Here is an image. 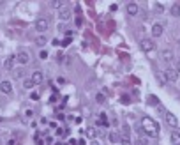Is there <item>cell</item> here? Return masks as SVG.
I'll return each mask as SVG.
<instances>
[{
  "label": "cell",
  "mask_w": 180,
  "mask_h": 145,
  "mask_svg": "<svg viewBox=\"0 0 180 145\" xmlns=\"http://www.w3.org/2000/svg\"><path fill=\"white\" fill-rule=\"evenodd\" d=\"M141 127H143V131L147 133V136L157 138V135H159V126H157L155 120H152L150 117H143V119H141Z\"/></svg>",
  "instance_id": "obj_1"
},
{
  "label": "cell",
  "mask_w": 180,
  "mask_h": 145,
  "mask_svg": "<svg viewBox=\"0 0 180 145\" xmlns=\"http://www.w3.org/2000/svg\"><path fill=\"white\" fill-rule=\"evenodd\" d=\"M120 142H122V145H132V142H131V136H129V127H127V126H124V127H122V136H120Z\"/></svg>",
  "instance_id": "obj_2"
},
{
  "label": "cell",
  "mask_w": 180,
  "mask_h": 145,
  "mask_svg": "<svg viewBox=\"0 0 180 145\" xmlns=\"http://www.w3.org/2000/svg\"><path fill=\"white\" fill-rule=\"evenodd\" d=\"M35 30L37 32H46L48 30V20L46 18H39L35 21Z\"/></svg>",
  "instance_id": "obj_3"
},
{
  "label": "cell",
  "mask_w": 180,
  "mask_h": 145,
  "mask_svg": "<svg viewBox=\"0 0 180 145\" xmlns=\"http://www.w3.org/2000/svg\"><path fill=\"white\" fill-rule=\"evenodd\" d=\"M140 46H141V50H143V52H152V50L155 48V44H154L152 39H143V41L140 42Z\"/></svg>",
  "instance_id": "obj_4"
},
{
  "label": "cell",
  "mask_w": 180,
  "mask_h": 145,
  "mask_svg": "<svg viewBox=\"0 0 180 145\" xmlns=\"http://www.w3.org/2000/svg\"><path fill=\"white\" fill-rule=\"evenodd\" d=\"M164 119H166V124L171 126V127H177V126H178L177 117H175L173 113H170V112H166V113H164Z\"/></svg>",
  "instance_id": "obj_5"
},
{
  "label": "cell",
  "mask_w": 180,
  "mask_h": 145,
  "mask_svg": "<svg viewBox=\"0 0 180 145\" xmlns=\"http://www.w3.org/2000/svg\"><path fill=\"white\" fill-rule=\"evenodd\" d=\"M125 11H127V14H131V16H136V14H138V11H140V7H138V4L129 2V4H127V7H125Z\"/></svg>",
  "instance_id": "obj_6"
},
{
  "label": "cell",
  "mask_w": 180,
  "mask_h": 145,
  "mask_svg": "<svg viewBox=\"0 0 180 145\" xmlns=\"http://www.w3.org/2000/svg\"><path fill=\"white\" fill-rule=\"evenodd\" d=\"M71 16H72V12H71V9H67V7H64V9H60V12H58V18L62 21H67V20H71Z\"/></svg>",
  "instance_id": "obj_7"
},
{
  "label": "cell",
  "mask_w": 180,
  "mask_h": 145,
  "mask_svg": "<svg viewBox=\"0 0 180 145\" xmlns=\"http://www.w3.org/2000/svg\"><path fill=\"white\" fill-rule=\"evenodd\" d=\"M0 92H2V94H11V92H12V85H11V82L5 80V82L0 83Z\"/></svg>",
  "instance_id": "obj_8"
},
{
  "label": "cell",
  "mask_w": 180,
  "mask_h": 145,
  "mask_svg": "<svg viewBox=\"0 0 180 145\" xmlns=\"http://www.w3.org/2000/svg\"><path fill=\"white\" fill-rule=\"evenodd\" d=\"M164 74H166V78H168L170 82H177V80H178V72L175 71V69H166Z\"/></svg>",
  "instance_id": "obj_9"
},
{
  "label": "cell",
  "mask_w": 180,
  "mask_h": 145,
  "mask_svg": "<svg viewBox=\"0 0 180 145\" xmlns=\"http://www.w3.org/2000/svg\"><path fill=\"white\" fill-rule=\"evenodd\" d=\"M14 62H16V57H14V55H9V57L4 60V67H5L7 71H11V69H12V66H14Z\"/></svg>",
  "instance_id": "obj_10"
},
{
  "label": "cell",
  "mask_w": 180,
  "mask_h": 145,
  "mask_svg": "<svg viewBox=\"0 0 180 145\" xmlns=\"http://www.w3.org/2000/svg\"><path fill=\"white\" fill-rule=\"evenodd\" d=\"M30 80L34 82V85H39V83H42L44 76H42V72H41V71H34V74H32V78H30Z\"/></svg>",
  "instance_id": "obj_11"
},
{
  "label": "cell",
  "mask_w": 180,
  "mask_h": 145,
  "mask_svg": "<svg viewBox=\"0 0 180 145\" xmlns=\"http://www.w3.org/2000/svg\"><path fill=\"white\" fill-rule=\"evenodd\" d=\"M16 59H18V62H20V64H28L30 55H28L27 52H20V55H18Z\"/></svg>",
  "instance_id": "obj_12"
},
{
  "label": "cell",
  "mask_w": 180,
  "mask_h": 145,
  "mask_svg": "<svg viewBox=\"0 0 180 145\" xmlns=\"http://www.w3.org/2000/svg\"><path fill=\"white\" fill-rule=\"evenodd\" d=\"M162 30H164L162 25H161V23H155V25L152 27V35H154V37H159L161 34H162Z\"/></svg>",
  "instance_id": "obj_13"
},
{
  "label": "cell",
  "mask_w": 180,
  "mask_h": 145,
  "mask_svg": "<svg viewBox=\"0 0 180 145\" xmlns=\"http://www.w3.org/2000/svg\"><path fill=\"white\" fill-rule=\"evenodd\" d=\"M171 145H180V131L171 133Z\"/></svg>",
  "instance_id": "obj_14"
},
{
  "label": "cell",
  "mask_w": 180,
  "mask_h": 145,
  "mask_svg": "<svg viewBox=\"0 0 180 145\" xmlns=\"http://www.w3.org/2000/svg\"><path fill=\"white\" fill-rule=\"evenodd\" d=\"M161 55H162V60H166V62H171V60H173V53H171V50H164Z\"/></svg>",
  "instance_id": "obj_15"
},
{
  "label": "cell",
  "mask_w": 180,
  "mask_h": 145,
  "mask_svg": "<svg viewBox=\"0 0 180 145\" xmlns=\"http://www.w3.org/2000/svg\"><path fill=\"white\" fill-rule=\"evenodd\" d=\"M147 104H152V106H155V104H159V99H157L155 96H148V97H147Z\"/></svg>",
  "instance_id": "obj_16"
},
{
  "label": "cell",
  "mask_w": 180,
  "mask_h": 145,
  "mask_svg": "<svg viewBox=\"0 0 180 145\" xmlns=\"http://www.w3.org/2000/svg\"><path fill=\"white\" fill-rule=\"evenodd\" d=\"M46 42H48V39H46L44 35H39V37L35 39V44H37V46H44Z\"/></svg>",
  "instance_id": "obj_17"
},
{
  "label": "cell",
  "mask_w": 180,
  "mask_h": 145,
  "mask_svg": "<svg viewBox=\"0 0 180 145\" xmlns=\"http://www.w3.org/2000/svg\"><path fill=\"white\" fill-rule=\"evenodd\" d=\"M171 14H173V16H180V5L178 4H175V5L171 7Z\"/></svg>",
  "instance_id": "obj_18"
},
{
  "label": "cell",
  "mask_w": 180,
  "mask_h": 145,
  "mask_svg": "<svg viewBox=\"0 0 180 145\" xmlns=\"http://www.w3.org/2000/svg\"><path fill=\"white\" fill-rule=\"evenodd\" d=\"M157 78H159L161 85H164V83L168 82V78H166V74H164V72H159V74H157Z\"/></svg>",
  "instance_id": "obj_19"
},
{
  "label": "cell",
  "mask_w": 180,
  "mask_h": 145,
  "mask_svg": "<svg viewBox=\"0 0 180 145\" xmlns=\"http://www.w3.org/2000/svg\"><path fill=\"white\" fill-rule=\"evenodd\" d=\"M120 140V136L117 135V133H110V142H113V143H117Z\"/></svg>",
  "instance_id": "obj_20"
},
{
  "label": "cell",
  "mask_w": 180,
  "mask_h": 145,
  "mask_svg": "<svg viewBox=\"0 0 180 145\" xmlns=\"http://www.w3.org/2000/svg\"><path fill=\"white\" fill-rule=\"evenodd\" d=\"M64 5V2L62 0H55V2H51V7H55V9H58V7H62Z\"/></svg>",
  "instance_id": "obj_21"
},
{
  "label": "cell",
  "mask_w": 180,
  "mask_h": 145,
  "mask_svg": "<svg viewBox=\"0 0 180 145\" xmlns=\"http://www.w3.org/2000/svg\"><path fill=\"white\" fill-rule=\"evenodd\" d=\"M95 135H97V133H95L94 127H88V129H87V136H88V138H94Z\"/></svg>",
  "instance_id": "obj_22"
},
{
  "label": "cell",
  "mask_w": 180,
  "mask_h": 145,
  "mask_svg": "<svg viewBox=\"0 0 180 145\" xmlns=\"http://www.w3.org/2000/svg\"><path fill=\"white\" fill-rule=\"evenodd\" d=\"M67 133H69L67 129H62V127H58V129H57V135H58V136H67Z\"/></svg>",
  "instance_id": "obj_23"
},
{
  "label": "cell",
  "mask_w": 180,
  "mask_h": 145,
  "mask_svg": "<svg viewBox=\"0 0 180 145\" xmlns=\"http://www.w3.org/2000/svg\"><path fill=\"white\" fill-rule=\"evenodd\" d=\"M23 87H25V89H32V87H34V82H32V80H25V82H23Z\"/></svg>",
  "instance_id": "obj_24"
},
{
  "label": "cell",
  "mask_w": 180,
  "mask_h": 145,
  "mask_svg": "<svg viewBox=\"0 0 180 145\" xmlns=\"http://www.w3.org/2000/svg\"><path fill=\"white\" fill-rule=\"evenodd\" d=\"M120 103H122V104H129L131 103L129 96H122V97H120Z\"/></svg>",
  "instance_id": "obj_25"
},
{
  "label": "cell",
  "mask_w": 180,
  "mask_h": 145,
  "mask_svg": "<svg viewBox=\"0 0 180 145\" xmlns=\"http://www.w3.org/2000/svg\"><path fill=\"white\" fill-rule=\"evenodd\" d=\"M95 101H97L99 104H102L104 103V96H102V94H97V96H95Z\"/></svg>",
  "instance_id": "obj_26"
},
{
  "label": "cell",
  "mask_w": 180,
  "mask_h": 145,
  "mask_svg": "<svg viewBox=\"0 0 180 145\" xmlns=\"http://www.w3.org/2000/svg\"><path fill=\"white\" fill-rule=\"evenodd\" d=\"M60 44H62V46H69V44H71V37H65V39L60 42Z\"/></svg>",
  "instance_id": "obj_27"
},
{
  "label": "cell",
  "mask_w": 180,
  "mask_h": 145,
  "mask_svg": "<svg viewBox=\"0 0 180 145\" xmlns=\"http://www.w3.org/2000/svg\"><path fill=\"white\" fill-rule=\"evenodd\" d=\"M30 99H32V101H37V99H39V94H37V92H32V94H30Z\"/></svg>",
  "instance_id": "obj_28"
},
{
  "label": "cell",
  "mask_w": 180,
  "mask_h": 145,
  "mask_svg": "<svg viewBox=\"0 0 180 145\" xmlns=\"http://www.w3.org/2000/svg\"><path fill=\"white\" fill-rule=\"evenodd\" d=\"M39 57L42 59V60H44V59H48V52H44V50H42V52L39 53Z\"/></svg>",
  "instance_id": "obj_29"
},
{
  "label": "cell",
  "mask_w": 180,
  "mask_h": 145,
  "mask_svg": "<svg viewBox=\"0 0 180 145\" xmlns=\"http://www.w3.org/2000/svg\"><path fill=\"white\" fill-rule=\"evenodd\" d=\"M14 76H16V78H21V76H23V71H21V69L20 71H16L14 72Z\"/></svg>",
  "instance_id": "obj_30"
},
{
  "label": "cell",
  "mask_w": 180,
  "mask_h": 145,
  "mask_svg": "<svg viewBox=\"0 0 180 145\" xmlns=\"http://www.w3.org/2000/svg\"><path fill=\"white\" fill-rule=\"evenodd\" d=\"M57 82H58V83H60V85H64V83H65V78H62V76H60L58 80H57Z\"/></svg>",
  "instance_id": "obj_31"
},
{
  "label": "cell",
  "mask_w": 180,
  "mask_h": 145,
  "mask_svg": "<svg viewBox=\"0 0 180 145\" xmlns=\"http://www.w3.org/2000/svg\"><path fill=\"white\" fill-rule=\"evenodd\" d=\"M177 72H180V64H178V66H177Z\"/></svg>",
  "instance_id": "obj_32"
},
{
  "label": "cell",
  "mask_w": 180,
  "mask_h": 145,
  "mask_svg": "<svg viewBox=\"0 0 180 145\" xmlns=\"http://www.w3.org/2000/svg\"><path fill=\"white\" fill-rule=\"evenodd\" d=\"M90 145H99V143H97V142H92V143H90Z\"/></svg>",
  "instance_id": "obj_33"
}]
</instances>
